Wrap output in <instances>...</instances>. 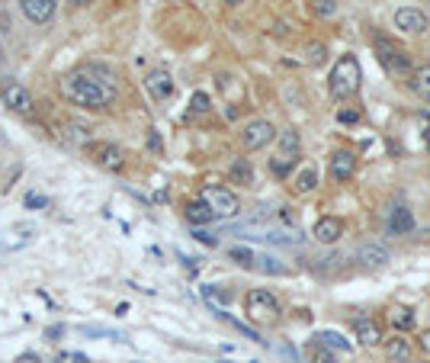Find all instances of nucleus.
Wrapping results in <instances>:
<instances>
[{"instance_id":"16","label":"nucleus","mask_w":430,"mask_h":363,"mask_svg":"<svg viewBox=\"0 0 430 363\" xmlns=\"http://www.w3.org/2000/svg\"><path fill=\"white\" fill-rule=\"evenodd\" d=\"M357 341L363 344V347H379V344H382L379 324H376V322H366V318H359V322H357Z\"/></svg>"},{"instance_id":"18","label":"nucleus","mask_w":430,"mask_h":363,"mask_svg":"<svg viewBox=\"0 0 430 363\" xmlns=\"http://www.w3.org/2000/svg\"><path fill=\"white\" fill-rule=\"evenodd\" d=\"M411 228H414V219H411V213L404 206H395V213H391L389 219V232L391 235H408Z\"/></svg>"},{"instance_id":"20","label":"nucleus","mask_w":430,"mask_h":363,"mask_svg":"<svg viewBox=\"0 0 430 363\" xmlns=\"http://www.w3.org/2000/svg\"><path fill=\"white\" fill-rule=\"evenodd\" d=\"M254 267L260 273H273V277H286L289 267L280 264V257H270V254H263V257H254Z\"/></svg>"},{"instance_id":"34","label":"nucleus","mask_w":430,"mask_h":363,"mask_svg":"<svg viewBox=\"0 0 430 363\" xmlns=\"http://www.w3.org/2000/svg\"><path fill=\"white\" fill-rule=\"evenodd\" d=\"M26 206H45V200H42V196H36V193H29V196H26Z\"/></svg>"},{"instance_id":"8","label":"nucleus","mask_w":430,"mask_h":363,"mask_svg":"<svg viewBox=\"0 0 430 363\" xmlns=\"http://www.w3.org/2000/svg\"><path fill=\"white\" fill-rule=\"evenodd\" d=\"M0 100H4L10 110H16V113H29L32 110V97H29V91H26L19 81H4V84H0Z\"/></svg>"},{"instance_id":"23","label":"nucleus","mask_w":430,"mask_h":363,"mask_svg":"<svg viewBox=\"0 0 430 363\" xmlns=\"http://www.w3.org/2000/svg\"><path fill=\"white\" fill-rule=\"evenodd\" d=\"M314 344H324V347H334V350H347V341L340 334H334V331H318V334H314Z\"/></svg>"},{"instance_id":"35","label":"nucleus","mask_w":430,"mask_h":363,"mask_svg":"<svg viewBox=\"0 0 430 363\" xmlns=\"http://www.w3.org/2000/svg\"><path fill=\"white\" fill-rule=\"evenodd\" d=\"M421 350H424V354H430V331H424V334H421Z\"/></svg>"},{"instance_id":"9","label":"nucleus","mask_w":430,"mask_h":363,"mask_svg":"<svg viewBox=\"0 0 430 363\" xmlns=\"http://www.w3.org/2000/svg\"><path fill=\"white\" fill-rule=\"evenodd\" d=\"M90 158H93L103 170H122L126 168V155H122V148H116V145H109V142L90 145Z\"/></svg>"},{"instance_id":"2","label":"nucleus","mask_w":430,"mask_h":363,"mask_svg":"<svg viewBox=\"0 0 430 363\" xmlns=\"http://www.w3.org/2000/svg\"><path fill=\"white\" fill-rule=\"evenodd\" d=\"M331 93L337 100H350L353 93L359 91V81H363V71H359V61L353 58V55H344V58L334 65L331 71Z\"/></svg>"},{"instance_id":"19","label":"nucleus","mask_w":430,"mask_h":363,"mask_svg":"<svg viewBox=\"0 0 430 363\" xmlns=\"http://www.w3.org/2000/svg\"><path fill=\"white\" fill-rule=\"evenodd\" d=\"M385 357H389V360H395V363H408L411 360L408 341H404V337H391V341L385 344Z\"/></svg>"},{"instance_id":"38","label":"nucleus","mask_w":430,"mask_h":363,"mask_svg":"<svg viewBox=\"0 0 430 363\" xmlns=\"http://www.w3.org/2000/svg\"><path fill=\"white\" fill-rule=\"evenodd\" d=\"M225 7H237V4H241V0H222Z\"/></svg>"},{"instance_id":"3","label":"nucleus","mask_w":430,"mask_h":363,"mask_svg":"<svg viewBox=\"0 0 430 363\" xmlns=\"http://www.w3.org/2000/svg\"><path fill=\"white\" fill-rule=\"evenodd\" d=\"M244 305H247V315L254 318V322L273 324L276 318H280V302H276V296L267 290H250L247 299H244Z\"/></svg>"},{"instance_id":"30","label":"nucleus","mask_w":430,"mask_h":363,"mask_svg":"<svg viewBox=\"0 0 430 363\" xmlns=\"http://www.w3.org/2000/svg\"><path fill=\"white\" fill-rule=\"evenodd\" d=\"M203 296L209 299L212 305H215V302H225V296H222V292H218V290H212V286H203Z\"/></svg>"},{"instance_id":"5","label":"nucleus","mask_w":430,"mask_h":363,"mask_svg":"<svg viewBox=\"0 0 430 363\" xmlns=\"http://www.w3.org/2000/svg\"><path fill=\"white\" fill-rule=\"evenodd\" d=\"M203 203L212 209V215H225V219L241 209V206H237V196L231 193V190H225V187H205L203 190Z\"/></svg>"},{"instance_id":"14","label":"nucleus","mask_w":430,"mask_h":363,"mask_svg":"<svg viewBox=\"0 0 430 363\" xmlns=\"http://www.w3.org/2000/svg\"><path fill=\"white\" fill-rule=\"evenodd\" d=\"M145 87H148V93H151L154 100H167L173 93V81H170L167 71H151L145 78Z\"/></svg>"},{"instance_id":"7","label":"nucleus","mask_w":430,"mask_h":363,"mask_svg":"<svg viewBox=\"0 0 430 363\" xmlns=\"http://www.w3.org/2000/svg\"><path fill=\"white\" fill-rule=\"evenodd\" d=\"M295 155H299V132H282L280 136V155L273 158V164H270V168H273V174H289V164H295Z\"/></svg>"},{"instance_id":"27","label":"nucleus","mask_w":430,"mask_h":363,"mask_svg":"<svg viewBox=\"0 0 430 363\" xmlns=\"http://www.w3.org/2000/svg\"><path fill=\"white\" fill-rule=\"evenodd\" d=\"M190 106H193V113H209V106H212V100H209V93H193V100H190Z\"/></svg>"},{"instance_id":"11","label":"nucleus","mask_w":430,"mask_h":363,"mask_svg":"<svg viewBox=\"0 0 430 363\" xmlns=\"http://www.w3.org/2000/svg\"><path fill=\"white\" fill-rule=\"evenodd\" d=\"M353 170H357V158H353V151H334L331 155V177L337 183L350 180Z\"/></svg>"},{"instance_id":"36","label":"nucleus","mask_w":430,"mask_h":363,"mask_svg":"<svg viewBox=\"0 0 430 363\" xmlns=\"http://www.w3.org/2000/svg\"><path fill=\"white\" fill-rule=\"evenodd\" d=\"M314 363H334V360L327 354H318V347H314Z\"/></svg>"},{"instance_id":"4","label":"nucleus","mask_w":430,"mask_h":363,"mask_svg":"<svg viewBox=\"0 0 430 363\" xmlns=\"http://www.w3.org/2000/svg\"><path fill=\"white\" fill-rule=\"evenodd\" d=\"M376 58H379V65H382L389 74H408L411 71L408 55H404L401 48H398L395 42H389V39H376Z\"/></svg>"},{"instance_id":"10","label":"nucleus","mask_w":430,"mask_h":363,"mask_svg":"<svg viewBox=\"0 0 430 363\" xmlns=\"http://www.w3.org/2000/svg\"><path fill=\"white\" fill-rule=\"evenodd\" d=\"M395 26L401 29V33H424V29L430 26V20L421 14V10H414V7H401L395 14Z\"/></svg>"},{"instance_id":"6","label":"nucleus","mask_w":430,"mask_h":363,"mask_svg":"<svg viewBox=\"0 0 430 363\" xmlns=\"http://www.w3.org/2000/svg\"><path fill=\"white\" fill-rule=\"evenodd\" d=\"M273 136H276L273 123H267V119H254V123L244 126V132H241V145H244L247 151H257V148H263V145L273 142Z\"/></svg>"},{"instance_id":"32","label":"nucleus","mask_w":430,"mask_h":363,"mask_svg":"<svg viewBox=\"0 0 430 363\" xmlns=\"http://www.w3.org/2000/svg\"><path fill=\"white\" fill-rule=\"evenodd\" d=\"M68 132H71V138H87V129H83V126H68Z\"/></svg>"},{"instance_id":"17","label":"nucleus","mask_w":430,"mask_h":363,"mask_svg":"<svg viewBox=\"0 0 430 363\" xmlns=\"http://www.w3.org/2000/svg\"><path fill=\"white\" fill-rule=\"evenodd\" d=\"M183 215H186V222H190V225H209V222L215 219V215H212V209L205 206L203 200H196V203H186Z\"/></svg>"},{"instance_id":"29","label":"nucleus","mask_w":430,"mask_h":363,"mask_svg":"<svg viewBox=\"0 0 430 363\" xmlns=\"http://www.w3.org/2000/svg\"><path fill=\"white\" fill-rule=\"evenodd\" d=\"M305 52H308V61H314V65H321V61L327 58V55H324V46H314V42L305 48Z\"/></svg>"},{"instance_id":"24","label":"nucleus","mask_w":430,"mask_h":363,"mask_svg":"<svg viewBox=\"0 0 430 363\" xmlns=\"http://www.w3.org/2000/svg\"><path fill=\"white\" fill-rule=\"evenodd\" d=\"M295 187H299L302 193H308V190H314V187H318V170H314V168H305L299 177H295Z\"/></svg>"},{"instance_id":"15","label":"nucleus","mask_w":430,"mask_h":363,"mask_svg":"<svg viewBox=\"0 0 430 363\" xmlns=\"http://www.w3.org/2000/svg\"><path fill=\"white\" fill-rule=\"evenodd\" d=\"M357 260L363 267H382V264H389V251H385L382 245H363L357 251Z\"/></svg>"},{"instance_id":"13","label":"nucleus","mask_w":430,"mask_h":363,"mask_svg":"<svg viewBox=\"0 0 430 363\" xmlns=\"http://www.w3.org/2000/svg\"><path fill=\"white\" fill-rule=\"evenodd\" d=\"M26 20L32 23H48L51 14H55V0H19Z\"/></svg>"},{"instance_id":"37","label":"nucleus","mask_w":430,"mask_h":363,"mask_svg":"<svg viewBox=\"0 0 430 363\" xmlns=\"http://www.w3.org/2000/svg\"><path fill=\"white\" fill-rule=\"evenodd\" d=\"M71 7H87V4H93V0H68Z\"/></svg>"},{"instance_id":"21","label":"nucleus","mask_w":430,"mask_h":363,"mask_svg":"<svg viewBox=\"0 0 430 363\" xmlns=\"http://www.w3.org/2000/svg\"><path fill=\"white\" fill-rule=\"evenodd\" d=\"M414 91L421 93L424 100H430V65H421L414 71Z\"/></svg>"},{"instance_id":"33","label":"nucleus","mask_w":430,"mask_h":363,"mask_svg":"<svg viewBox=\"0 0 430 363\" xmlns=\"http://www.w3.org/2000/svg\"><path fill=\"white\" fill-rule=\"evenodd\" d=\"M193 238H196V241H203V245H215V238H212L209 232H203V228H199V232L193 235Z\"/></svg>"},{"instance_id":"1","label":"nucleus","mask_w":430,"mask_h":363,"mask_svg":"<svg viewBox=\"0 0 430 363\" xmlns=\"http://www.w3.org/2000/svg\"><path fill=\"white\" fill-rule=\"evenodd\" d=\"M61 97L83 110H106L116 100V81L106 68L87 65L61 78Z\"/></svg>"},{"instance_id":"31","label":"nucleus","mask_w":430,"mask_h":363,"mask_svg":"<svg viewBox=\"0 0 430 363\" xmlns=\"http://www.w3.org/2000/svg\"><path fill=\"white\" fill-rule=\"evenodd\" d=\"M337 119H340V123H347V126H353V123L359 119V113H357V110H340Z\"/></svg>"},{"instance_id":"26","label":"nucleus","mask_w":430,"mask_h":363,"mask_svg":"<svg viewBox=\"0 0 430 363\" xmlns=\"http://www.w3.org/2000/svg\"><path fill=\"white\" fill-rule=\"evenodd\" d=\"M228 257L235 260V264H241V267H254V254H250L247 247H231Z\"/></svg>"},{"instance_id":"12","label":"nucleus","mask_w":430,"mask_h":363,"mask_svg":"<svg viewBox=\"0 0 430 363\" xmlns=\"http://www.w3.org/2000/svg\"><path fill=\"white\" fill-rule=\"evenodd\" d=\"M312 235L321 241V245H334V241L344 235V222L334 219V215H324V219L314 222V232Z\"/></svg>"},{"instance_id":"22","label":"nucleus","mask_w":430,"mask_h":363,"mask_svg":"<svg viewBox=\"0 0 430 363\" xmlns=\"http://www.w3.org/2000/svg\"><path fill=\"white\" fill-rule=\"evenodd\" d=\"M231 180H237V183H254V170H250V164L244 161V158L231 164Z\"/></svg>"},{"instance_id":"28","label":"nucleus","mask_w":430,"mask_h":363,"mask_svg":"<svg viewBox=\"0 0 430 363\" xmlns=\"http://www.w3.org/2000/svg\"><path fill=\"white\" fill-rule=\"evenodd\" d=\"M314 14H318V16H334V14H337V0H314Z\"/></svg>"},{"instance_id":"25","label":"nucleus","mask_w":430,"mask_h":363,"mask_svg":"<svg viewBox=\"0 0 430 363\" xmlns=\"http://www.w3.org/2000/svg\"><path fill=\"white\" fill-rule=\"evenodd\" d=\"M391 324H395L398 331L414 328V312H411V309H395V312H391Z\"/></svg>"}]
</instances>
